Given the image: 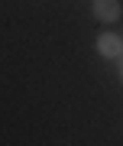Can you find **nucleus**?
I'll use <instances>...</instances> for the list:
<instances>
[{
    "instance_id": "nucleus-1",
    "label": "nucleus",
    "mask_w": 123,
    "mask_h": 146,
    "mask_svg": "<svg viewBox=\"0 0 123 146\" xmlns=\"http://www.w3.org/2000/svg\"><path fill=\"white\" fill-rule=\"evenodd\" d=\"M94 13H97V20H117L120 3L117 0H94Z\"/></svg>"
},
{
    "instance_id": "nucleus-2",
    "label": "nucleus",
    "mask_w": 123,
    "mask_h": 146,
    "mask_svg": "<svg viewBox=\"0 0 123 146\" xmlns=\"http://www.w3.org/2000/svg\"><path fill=\"white\" fill-rule=\"evenodd\" d=\"M97 49H101L104 55H110V58H117V55L123 52V42H120L117 36H110V33H107V36H101V39H97Z\"/></svg>"
}]
</instances>
